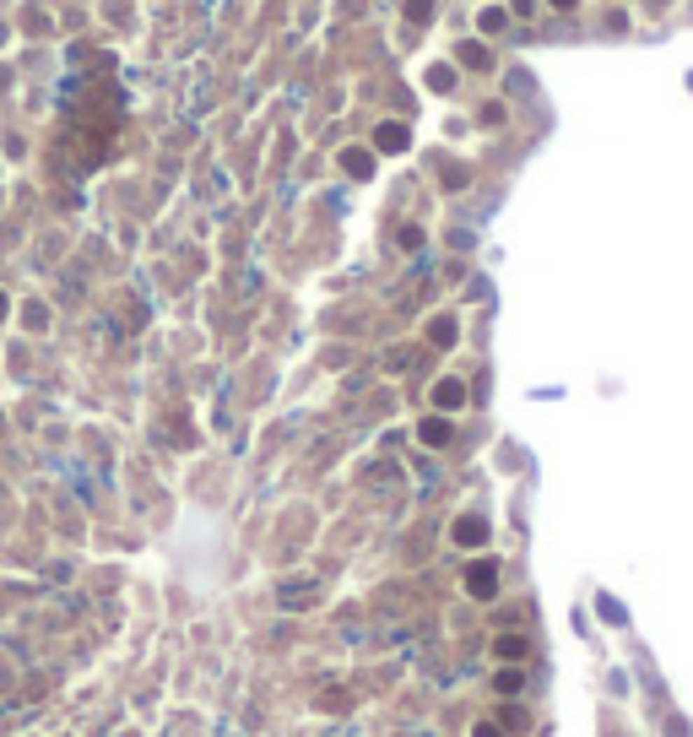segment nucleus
I'll list each match as a JSON object with an SVG mask.
<instances>
[{"label": "nucleus", "instance_id": "3", "mask_svg": "<svg viewBox=\"0 0 693 737\" xmlns=\"http://www.w3.org/2000/svg\"><path fill=\"white\" fill-rule=\"evenodd\" d=\"M417 434H423V445H444V439H449V423H444V418H428Z\"/></svg>", "mask_w": 693, "mask_h": 737}, {"label": "nucleus", "instance_id": "6", "mask_svg": "<svg viewBox=\"0 0 693 737\" xmlns=\"http://www.w3.org/2000/svg\"><path fill=\"white\" fill-rule=\"evenodd\" d=\"M342 163H346V168H352V174H358V179H368V168H374V163H368V152H346Z\"/></svg>", "mask_w": 693, "mask_h": 737}, {"label": "nucleus", "instance_id": "12", "mask_svg": "<svg viewBox=\"0 0 693 737\" xmlns=\"http://www.w3.org/2000/svg\"><path fill=\"white\" fill-rule=\"evenodd\" d=\"M558 6H574V0H558Z\"/></svg>", "mask_w": 693, "mask_h": 737}, {"label": "nucleus", "instance_id": "2", "mask_svg": "<svg viewBox=\"0 0 693 737\" xmlns=\"http://www.w3.org/2000/svg\"><path fill=\"white\" fill-rule=\"evenodd\" d=\"M493 586H498V574H493V564H477V570L466 574V591H471V596H493Z\"/></svg>", "mask_w": 693, "mask_h": 737}, {"label": "nucleus", "instance_id": "8", "mask_svg": "<svg viewBox=\"0 0 693 737\" xmlns=\"http://www.w3.org/2000/svg\"><path fill=\"white\" fill-rule=\"evenodd\" d=\"M407 17H417V22L433 17V0H407Z\"/></svg>", "mask_w": 693, "mask_h": 737}, {"label": "nucleus", "instance_id": "5", "mask_svg": "<svg viewBox=\"0 0 693 737\" xmlns=\"http://www.w3.org/2000/svg\"><path fill=\"white\" fill-rule=\"evenodd\" d=\"M461 396H466V390L455 385V380H444V385H439V396H433V401H439V407H461Z\"/></svg>", "mask_w": 693, "mask_h": 737}, {"label": "nucleus", "instance_id": "9", "mask_svg": "<svg viewBox=\"0 0 693 737\" xmlns=\"http://www.w3.org/2000/svg\"><path fill=\"white\" fill-rule=\"evenodd\" d=\"M461 60H466V65H488V55H482V43H466V49H461Z\"/></svg>", "mask_w": 693, "mask_h": 737}, {"label": "nucleus", "instance_id": "11", "mask_svg": "<svg viewBox=\"0 0 693 737\" xmlns=\"http://www.w3.org/2000/svg\"><path fill=\"white\" fill-rule=\"evenodd\" d=\"M6 309H11V304H6V293H0V315H6Z\"/></svg>", "mask_w": 693, "mask_h": 737}, {"label": "nucleus", "instance_id": "10", "mask_svg": "<svg viewBox=\"0 0 693 737\" xmlns=\"http://www.w3.org/2000/svg\"><path fill=\"white\" fill-rule=\"evenodd\" d=\"M520 683H526V677H520V673H498V694H514Z\"/></svg>", "mask_w": 693, "mask_h": 737}, {"label": "nucleus", "instance_id": "4", "mask_svg": "<svg viewBox=\"0 0 693 737\" xmlns=\"http://www.w3.org/2000/svg\"><path fill=\"white\" fill-rule=\"evenodd\" d=\"M482 537H488L482 521H461V526H455V542H466V548H471V542H482Z\"/></svg>", "mask_w": 693, "mask_h": 737}, {"label": "nucleus", "instance_id": "1", "mask_svg": "<svg viewBox=\"0 0 693 737\" xmlns=\"http://www.w3.org/2000/svg\"><path fill=\"white\" fill-rule=\"evenodd\" d=\"M374 146H379V152H407V125H379V130H374Z\"/></svg>", "mask_w": 693, "mask_h": 737}, {"label": "nucleus", "instance_id": "7", "mask_svg": "<svg viewBox=\"0 0 693 737\" xmlns=\"http://www.w3.org/2000/svg\"><path fill=\"white\" fill-rule=\"evenodd\" d=\"M498 656H510V661H514V656H526V640H520V635H504V640H498Z\"/></svg>", "mask_w": 693, "mask_h": 737}]
</instances>
